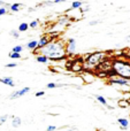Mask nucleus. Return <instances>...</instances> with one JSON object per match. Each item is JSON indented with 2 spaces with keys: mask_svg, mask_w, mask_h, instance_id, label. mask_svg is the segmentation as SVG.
Listing matches in <instances>:
<instances>
[{
  "mask_svg": "<svg viewBox=\"0 0 130 131\" xmlns=\"http://www.w3.org/2000/svg\"><path fill=\"white\" fill-rule=\"evenodd\" d=\"M43 55H45L50 61H60V60H67V50L66 43L61 39H52L47 46L40 51Z\"/></svg>",
  "mask_w": 130,
  "mask_h": 131,
  "instance_id": "1",
  "label": "nucleus"
},
{
  "mask_svg": "<svg viewBox=\"0 0 130 131\" xmlns=\"http://www.w3.org/2000/svg\"><path fill=\"white\" fill-rule=\"evenodd\" d=\"M108 52L105 51H96L92 53H88L84 58V71L96 70L101 63L108 60Z\"/></svg>",
  "mask_w": 130,
  "mask_h": 131,
  "instance_id": "2",
  "label": "nucleus"
},
{
  "mask_svg": "<svg viewBox=\"0 0 130 131\" xmlns=\"http://www.w3.org/2000/svg\"><path fill=\"white\" fill-rule=\"evenodd\" d=\"M112 70L115 75L126 79H130V61L124 58H113Z\"/></svg>",
  "mask_w": 130,
  "mask_h": 131,
  "instance_id": "3",
  "label": "nucleus"
},
{
  "mask_svg": "<svg viewBox=\"0 0 130 131\" xmlns=\"http://www.w3.org/2000/svg\"><path fill=\"white\" fill-rule=\"evenodd\" d=\"M107 83L110 85H119V86H129V79L122 78V77L119 76H114L112 78H108Z\"/></svg>",
  "mask_w": 130,
  "mask_h": 131,
  "instance_id": "4",
  "label": "nucleus"
},
{
  "mask_svg": "<svg viewBox=\"0 0 130 131\" xmlns=\"http://www.w3.org/2000/svg\"><path fill=\"white\" fill-rule=\"evenodd\" d=\"M30 90H31V89H30L29 86H25V88H22V89H20V90H15V91H13V92H12L10 94H9V99H10V100L18 99V98L23 97L24 94L29 93V92H30Z\"/></svg>",
  "mask_w": 130,
  "mask_h": 131,
  "instance_id": "5",
  "label": "nucleus"
},
{
  "mask_svg": "<svg viewBox=\"0 0 130 131\" xmlns=\"http://www.w3.org/2000/svg\"><path fill=\"white\" fill-rule=\"evenodd\" d=\"M66 50L68 57H73V54L76 51V39L75 38H69L66 41Z\"/></svg>",
  "mask_w": 130,
  "mask_h": 131,
  "instance_id": "6",
  "label": "nucleus"
},
{
  "mask_svg": "<svg viewBox=\"0 0 130 131\" xmlns=\"http://www.w3.org/2000/svg\"><path fill=\"white\" fill-rule=\"evenodd\" d=\"M81 77H82L83 82H84L85 84L93 83L94 79H96V75L92 71H83L82 74H81Z\"/></svg>",
  "mask_w": 130,
  "mask_h": 131,
  "instance_id": "7",
  "label": "nucleus"
},
{
  "mask_svg": "<svg viewBox=\"0 0 130 131\" xmlns=\"http://www.w3.org/2000/svg\"><path fill=\"white\" fill-rule=\"evenodd\" d=\"M51 40H52V39H51V37L48 36V35L41 36V37H40V39L38 40V48L41 51L44 47H45V46H47V45H48V43H50Z\"/></svg>",
  "mask_w": 130,
  "mask_h": 131,
  "instance_id": "8",
  "label": "nucleus"
},
{
  "mask_svg": "<svg viewBox=\"0 0 130 131\" xmlns=\"http://www.w3.org/2000/svg\"><path fill=\"white\" fill-rule=\"evenodd\" d=\"M0 83L5 84L7 86H10V88H14L15 86V82L12 78L10 76H6V77H0Z\"/></svg>",
  "mask_w": 130,
  "mask_h": 131,
  "instance_id": "9",
  "label": "nucleus"
},
{
  "mask_svg": "<svg viewBox=\"0 0 130 131\" xmlns=\"http://www.w3.org/2000/svg\"><path fill=\"white\" fill-rule=\"evenodd\" d=\"M25 46H27L28 50L32 51L34 53H35V51L39 50V48H38V40H36V39H32V40L28 41L27 45H25Z\"/></svg>",
  "mask_w": 130,
  "mask_h": 131,
  "instance_id": "10",
  "label": "nucleus"
},
{
  "mask_svg": "<svg viewBox=\"0 0 130 131\" xmlns=\"http://www.w3.org/2000/svg\"><path fill=\"white\" fill-rule=\"evenodd\" d=\"M117 123H119L120 128L122 130H127L129 128V120L126 117H119L117 118Z\"/></svg>",
  "mask_w": 130,
  "mask_h": 131,
  "instance_id": "11",
  "label": "nucleus"
},
{
  "mask_svg": "<svg viewBox=\"0 0 130 131\" xmlns=\"http://www.w3.org/2000/svg\"><path fill=\"white\" fill-rule=\"evenodd\" d=\"M10 120H12V127L13 128H20L21 124H22V120H21L20 116H10Z\"/></svg>",
  "mask_w": 130,
  "mask_h": 131,
  "instance_id": "12",
  "label": "nucleus"
},
{
  "mask_svg": "<svg viewBox=\"0 0 130 131\" xmlns=\"http://www.w3.org/2000/svg\"><path fill=\"white\" fill-rule=\"evenodd\" d=\"M7 6H8L9 10L13 12V13H16V12H18V10H20V8H21V4H20V2H14V4H12V5L7 4L6 5V8H7Z\"/></svg>",
  "mask_w": 130,
  "mask_h": 131,
  "instance_id": "13",
  "label": "nucleus"
},
{
  "mask_svg": "<svg viewBox=\"0 0 130 131\" xmlns=\"http://www.w3.org/2000/svg\"><path fill=\"white\" fill-rule=\"evenodd\" d=\"M36 61L38 62V63H44V64H45V63H47L50 60H48L47 58L45 57V55H43V54L40 53V54L36 55Z\"/></svg>",
  "mask_w": 130,
  "mask_h": 131,
  "instance_id": "14",
  "label": "nucleus"
},
{
  "mask_svg": "<svg viewBox=\"0 0 130 131\" xmlns=\"http://www.w3.org/2000/svg\"><path fill=\"white\" fill-rule=\"evenodd\" d=\"M117 105H119V107H121V108H127V107L130 106V101L128 99H126V98H123V99H120L119 101H117Z\"/></svg>",
  "mask_w": 130,
  "mask_h": 131,
  "instance_id": "15",
  "label": "nucleus"
},
{
  "mask_svg": "<svg viewBox=\"0 0 130 131\" xmlns=\"http://www.w3.org/2000/svg\"><path fill=\"white\" fill-rule=\"evenodd\" d=\"M94 98H96V100L100 105H103V106H107V100H106L105 97H103V95H100V94H96Z\"/></svg>",
  "mask_w": 130,
  "mask_h": 131,
  "instance_id": "16",
  "label": "nucleus"
},
{
  "mask_svg": "<svg viewBox=\"0 0 130 131\" xmlns=\"http://www.w3.org/2000/svg\"><path fill=\"white\" fill-rule=\"evenodd\" d=\"M29 28H30L29 23L22 22V23H21V24H18L17 30H18V32H25V31H28V29H29Z\"/></svg>",
  "mask_w": 130,
  "mask_h": 131,
  "instance_id": "17",
  "label": "nucleus"
},
{
  "mask_svg": "<svg viewBox=\"0 0 130 131\" xmlns=\"http://www.w3.org/2000/svg\"><path fill=\"white\" fill-rule=\"evenodd\" d=\"M82 7H83V1H73L70 9H82Z\"/></svg>",
  "mask_w": 130,
  "mask_h": 131,
  "instance_id": "18",
  "label": "nucleus"
},
{
  "mask_svg": "<svg viewBox=\"0 0 130 131\" xmlns=\"http://www.w3.org/2000/svg\"><path fill=\"white\" fill-rule=\"evenodd\" d=\"M8 57H9V59H12V60H18V59H21V58H22V55H21V53L9 52Z\"/></svg>",
  "mask_w": 130,
  "mask_h": 131,
  "instance_id": "19",
  "label": "nucleus"
},
{
  "mask_svg": "<svg viewBox=\"0 0 130 131\" xmlns=\"http://www.w3.org/2000/svg\"><path fill=\"white\" fill-rule=\"evenodd\" d=\"M122 58H124V59H127L130 61V47L122 51Z\"/></svg>",
  "mask_w": 130,
  "mask_h": 131,
  "instance_id": "20",
  "label": "nucleus"
},
{
  "mask_svg": "<svg viewBox=\"0 0 130 131\" xmlns=\"http://www.w3.org/2000/svg\"><path fill=\"white\" fill-rule=\"evenodd\" d=\"M22 51H23L22 45H15L13 48H12V52H15V53H21Z\"/></svg>",
  "mask_w": 130,
  "mask_h": 131,
  "instance_id": "21",
  "label": "nucleus"
},
{
  "mask_svg": "<svg viewBox=\"0 0 130 131\" xmlns=\"http://www.w3.org/2000/svg\"><path fill=\"white\" fill-rule=\"evenodd\" d=\"M8 118H9V115H7V114L0 116V127H1L2 124H5V123L7 122V120H8Z\"/></svg>",
  "mask_w": 130,
  "mask_h": 131,
  "instance_id": "22",
  "label": "nucleus"
},
{
  "mask_svg": "<svg viewBox=\"0 0 130 131\" xmlns=\"http://www.w3.org/2000/svg\"><path fill=\"white\" fill-rule=\"evenodd\" d=\"M38 24H39V21L38 20H32L31 22L29 23V25H30V28H31V29H36V28L38 27Z\"/></svg>",
  "mask_w": 130,
  "mask_h": 131,
  "instance_id": "23",
  "label": "nucleus"
},
{
  "mask_svg": "<svg viewBox=\"0 0 130 131\" xmlns=\"http://www.w3.org/2000/svg\"><path fill=\"white\" fill-rule=\"evenodd\" d=\"M10 36L13 37V38H15V39H18L20 38V32H18V30H12Z\"/></svg>",
  "mask_w": 130,
  "mask_h": 131,
  "instance_id": "24",
  "label": "nucleus"
},
{
  "mask_svg": "<svg viewBox=\"0 0 130 131\" xmlns=\"http://www.w3.org/2000/svg\"><path fill=\"white\" fill-rule=\"evenodd\" d=\"M17 66H18L17 62H9V63H7L5 67H6V68H16Z\"/></svg>",
  "mask_w": 130,
  "mask_h": 131,
  "instance_id": "25",
  "label": "nucleus"
},
{
  "mask_svg": "<svg viewBox=\"0 0 130 131\" xmlns=\"http://www.w3.org/2000/svg\"><path fill=\"white\" fill-rule=\"evenodd\" d=\"M44 95H45V91H38V92L35 93L36 98H40V97H44Z\"/></svg>",
  "mask_w": 130,
  "mask_h": 131,
  "instance_id": "26",
  "label": "nucleus"
},
{
  "mask_svg": "<svg viewBox=\"0 0 130 131\" xmlns=\"http://www.w3.org/2000/svg\"><path fill=\"white\" fill-rule=\"evenodd\" d=\"M58 128L57 125H47V128H46V131H55Z\"/></svg>",
  "mask_w": 130,
  "mask_h": 131,
  "instance_id": "27",
  "label": "nucleus"
},
{
  "mask_svg": "<svg viewBox=\"0 0 130 131\" xmlns=\"http://www.w3.org/2000/svg\"><path fill=\"white\" fill-rule=\"evenodd\" d=\"M6 13H7V8H6V7H0V16L5 15Z\"/></svg>",
  "mask_w": 130,
  "mask_h": 131,
  "instance_id": "28",
  "label": "nucleus"
},
{
  "mask_svg": "<svg viewBox=\"0 0 130 131\" xmlns=\"http://www.w3.org/2000/svg\"><path fill=\"white\" fill-rule=\"evenodd\" d=\"M66 131H78V129L76 127H74V125H71V127H69Z\"/></svg>",
  "mask_w": 130,
  "mask_h": 131,
  "instance_id": "29",
  "label": "nucleus"
},
{
  "mask_svg": "<svg viewBox=\"0 0 130 131\" xmlns=\"http://www.w3.org/2000/svg\"><path fill=\"white\" fill-rule=\"evenodd\" d=\"M99 22H100V21H98V20H93V21H90L89 24H90V25H96V24H98Z\"/></svg>",
  "mask_w": 130,
  "mask_h": 131,
  "instance_id": "30",
  "label": "nucleus"
},
{
  "mask_svg": "<svg viewBox=\"0 0 130 131\" xmlns=\"http://www.w3.org/2000/svg\"><path fill=\"white\" fill-rule=\"evenodd\" d=\"M127 41H128V43H130V35H128V36H127Z\"/></svg>",
  "mask_w": 130,
  "mask_h": 131,
  "instance_id": "31",
  "label": "nucleus"
},
{
  "mask_svg": "<svg viewBox=\"0 0 130 131\" xmlns=\"http://www.w3.org/2000/svg\"><path fill=\"white\" fill-rule=\"evenodd\" d=\"M4 4H5V1H1V0H0V7H2L1 5H4Z\"/></svg>",
  "mask_w": 130,
  "mask_h": 131,
  "instance_id": "32",
  "label": "nucleus"
}]
</instances>
